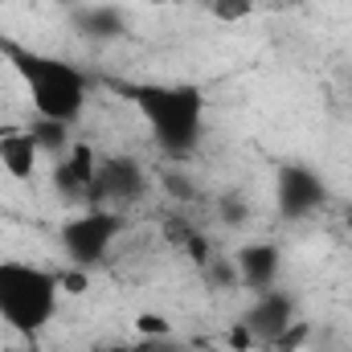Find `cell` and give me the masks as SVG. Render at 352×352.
I'll list each match as a JSON object with an SVG mask.
<instances>
[{
  "label": "cell",
  "instance_id": "14",
  "mask_svg": "<svg viewBox=\"0 0 352 352\" xmlns=\"http://www.w3.org/2000/svg\"><path fill=\"white\" fill-rule=\"evenodd\" d=\"M226 344H230V352H254V349H263V344H258V336L250 332V324H246V320L230 324V332H226Z\"/></svg>",
  "mask_w": 352,
  "mask_h": 352
},
{
  "label": "cell",
  "instance_id": "12",
  "mask_svg": "<svg viewBox=\"0 0 352 352\" xmlns=\"http://www.w3.org/2000/svg\"><path fill=\"white\" fill-rule=\"evenodd\" d=\"M74 21H78L87 33H98V37H107V33H123V16H119L115 8H82Z\"/></svg>",
  "mask_w": 352,
  "mask_h": 352
},
{
  "label": "cell",
  "instance_id": "8",
  "mask_svg": "<svg viewBox=\"0 0 352 352\" xmlns=\"http://www.w3.org/2000/svg\"><path fill=\"white\" fill-rule=\"evenodd\" d=\"M234 274L238 283H246L250 291H270L283 274V250L274 242H242V250L234 254Z\"/></svg>",
  "mask_w": 352,
  "mask_h": 352
},
{
  "label": "cell",
  "instance_id": "6",
  "mask_svg": "<svg viewBox=\"0 0 352 352\" xmlns=\"http://www.w3.org/2000/svg\"><path fill=\"white\" fill-rule=\"evenodd\" d=\"M148 192V173L135 156H107L98 160V176H94V188H90L87 205H102V209H127L135 201H144Z\"/></svg>",
  "mask_w": 352,
  "mask_h": 352
},
{
  "label": "cell",
  "instance_id": "11",
  "mask_svg": "<svg viewBox=\"0 0 352 352\" xmlns=\"http://www.w3.org/2000/svg\"><path fill=\"white\" fill-rule=\"evenodd\" d=\"M33 140H37V148L41 152H50V156H62L74 140H70V131L74 127H66V123H54V119H33Z\"/></svg>",
  "mask_w": 352,
  "mask_h": 352
},
{
  "label": "cell",
  "instance_id": "10",
  "mask_svg": "<svg viewBox=\"0 0 352 352\" xmlns=\"http://www.w3.org/2000/svg\"><path fill=\"white\" fill-rule=\"evenodd\" d=\"M37 160H41V148L33 140V131H8L0 135V173L12 176L16 184H29L37 176Z\"/></svg>",
  "mask_w": 352,
  "mask_h": 352
},
{
  "label": "cell",
  "instance_id": "5",
  "mask_svg": "<svg viewBox=\"0 0 352 352\" xmlns=\"http://www.w3.org/2000/svg\"><path fill=\"white\" fill-rule=\"evenodd\" d=\"M328 205V180L311 164H278L274 173V209L283 221L316 217Z\"/></svg>",
  "mask_w": 352,
  "mask_h": 352
},
{
  "label": "cell",
  "instance_id": "17",
  "mask_svg": "<svg viewBox=\"0 0 352 352\" xmlns=\"http://www.w3.org/2000/svg\"><path fill=\"white\" fill-rule=\"evenodd\" d=\"M221 221H226V226H238V221H246V201H238V197H226V201H221Z\"/></svg>",
  "mask_w": 352,
  "mask_h": 352
},
{
  "label": "cell",
  "instance_id": "3",
  "mask_svg": "<svg viewBox=\"0 0 352 352\" xmlns=\"http://www.w3.org/2000/svg\"><path fill=\"white\" fill-rule=\"evenodd\" d=\"M62 311L58 270L25 258H0V324L25 340L41 336Z\"/></svg>",
  "mask_w": 352,
  "mask_h": 352
},
{
  "label": "cell",
  "instance_id": "9",
  "mask_svg": "<svg viewBox=\"0 0 352 352\" xmlns=\"http://www.w3.org/2000/svg\"><path fill=\"white\" fill-rule=\"evenodd\" d=\"M246 324H250V332L258 336V344H274V340L295 324V299L283 295L278 287H270V291H263V295L254 299V307L246 311Z\"/></svg>",
  "mask_w": 352,
  "mask_h": 352
},
{
  "label": "cell",
  "instance_id": "16",
  "mask_svg": "<svg viewBox=\"0 0 352 352\" xmlns=\"http://www.w3.org/2000/svg\"><path fill=\"white\" fill-rule=\"evenodd\" d=\"M58 283H62V295H82L90 287V274L82 266H70V270H58Z\"/></svg>",
  "mask_w": 352,
  "mask_h": 352
},
{
  "label": "cell",
  "instance_id": "18",
  "mask_svg": "<svg viewBox=\"0 0 352 352\" xmlns=\"http://www.w3.org/2000/svg\"><path fill=\"white\" fill-rule=\"evenodd\" d=\"M164 188L173 197H180V201H192V184L184 180V173H164Z\"/></svg>",
  "mask_w": 352,
  "mask_h": 352
},
{
  "label": "cell",
  "instance_id": "19",
  "mask_svg": "<svg viewBox=\"0 0 352 352\" xmlns=\"http://www.w3.org/2000/svg\"><path fill=\"white\" fill-rule=\"evenodd\" d=\"M344 230H349V242H352V201L344 205Z\"/></svg>",
  "mask_w": 352,
  "mask_h": 352
},
{
  "label": "cell",
  "instance_id": "1",
  "mask_svg": "<svg viewBox=\"0 0 352 352\" xmlns=\"http://www.w3.org/2000/svg\"><path fill=\"white\" fill-rule=\"evenodd\" d=\"M0 62L21 82L29 107H33V119H54V123L78 127L90 102V74L78 62L37 50L29 41L4 37V33H0Z\"/></svg>",
  "mask_w": 352,
  "mask_h": 352
},
{
  "label": "cell",
  "instance_id": "4",
  "mask_svg": "<svg viewBox=\"0 0 352 352\" xmlns=\"http://www.w3.org/2000/svg\"><path fill=\"white\" fill-rule=\"evenodd\" d=\"M127 234V217L119 209H102V205H82L78 213H70L58 230L62 254L70 266L94 270L98 263H107V254L115 250V242Z\"/></svg>",
  "mask_w": 352,
  "mask_h": 352
},
{
  "label": "cell",
  "instance_id": "13",
  "mask_svg": "<svg viewBox=\"0 0 352 352\" xmlns=\"http://www.w3.org/2000/svg\"><path fill=\"white\" fill-rule=\"evenodd\" d=\"M258 0H209V16L221 21V25H238L246 16H254Z\"/></svg>",
  "mask_w": 352,
  "mask_h": 352
},
{
  "label": "cell",
  "instance_id": "7",
  "mask_svg": "<svg viewBox=\"0 0 352 352\" xmlns=\"http://www.w3.org/2000/svg\"><path fill=\"white\" fill-rule=\"evenodd\" d=\"M98 152H94V144L87 140H78V144H70L62 156H58V164H54V188H58V197L62 201H70V205H87L90 201V188H94V176H98Z\"/></svg>",
  "mask_w": 352,
  "mask_h": 352
},
{
  "label": "cell",
  "instance_id": "2",
  "mask_svg": "<svg viewBox=\"0 0 352 352\" xmlns=\"http://www.w3.org/2000/svg\"><path fill=\"white\" fill-rule=\"evenodd\" d=\"M111 90L148 123L152 140L168 156H188L201 144L209 94L197 82H173V78H115Z\"/></svg>",
  "mask_w": 352,
  "mask_h": 352
},
{
  "label": "cell",
  "instance_id": "15",
  "mask_svg": "<svg viewBox=\"0 0 352 352\" xmlns=\"http://www.w3.org/2000/svg\"><path fill=\"white\" fill-rule=\"evenodd\" d=\"M307 336H311V328L295 320V324H291V328H287V332H283V336H278L274 344H270V349H274V352H299V349H303V340H307Z\"/></svg>",
  "mask_w": 352,
  "mask_h": 352
}]
</instances>
